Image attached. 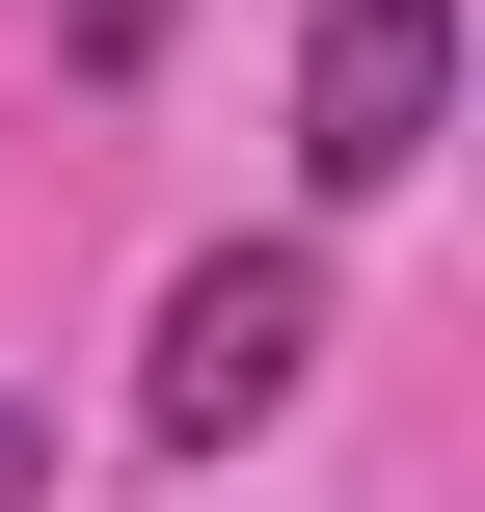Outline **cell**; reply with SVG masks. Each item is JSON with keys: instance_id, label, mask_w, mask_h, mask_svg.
Returning a JSON list of instances; mask_svg holds the SVG:
<instances>
[{"instance_id": "6da1fadb", "label": "cell", "mask_w": 485, "mask_h": 512, "mask_svg": "<svg viewBox=\"0 0 485 512\" xmlns=\"http://www.w3.org/2000/svg\"><path fill=\"white\" fill-rule=\"evenodd\" d=\"M297 378H324V270H297V243H189V270H162V351H135V432H162V459H243Z\"/></svg>"}, {"instance_id": "277c9868", "label": "cell", "mask_w": 485, "mask_h": 512, "mask_svg": "<svg viewBox=\"0 0 485 512\" xmlns=\"http://www.w3.org/2000/svg\"><path fill=\"white\" fill-rule=\"evenodd\" d=\"M27 486H54V405H0V512H27Z\"/></svg>"}, {"instance_id": "7a4b0ae2", "label": "cell", "mask_w": 485, "mask_h": 512, "mask_svg": "<svg viewBox=\"0 0 485 512\" xmlns=\"http://www.w3.org/2000/svg\"><path fill=\"white\" fill-rule=\"evenodd\" d=\"M432 108H459V0H324V54H297V189L378 216V189L432 162Z\"/></svg>"}, {"instance_id": "3957f363", "label": "cell", "mask_w": 485, "mask_h": 512, "mask_svg": "<svg viewBox=\"0 0 485 512\" xmlns=\"http://www.w3.org/2000/svg\"><path fill=\"white\" fill-rule=\"evenodd\" d=\"M162 27H189V0H81V54H108V81H135V54H162Z\"/></svg>"}]
</instances>
